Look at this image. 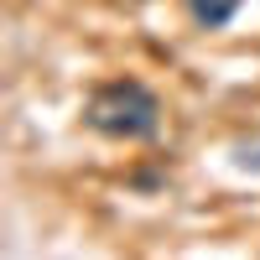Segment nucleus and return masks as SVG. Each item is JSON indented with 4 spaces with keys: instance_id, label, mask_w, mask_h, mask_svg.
<instances>
[{
    "instance_id": "f257e3e1",
    "label": "nucleus",
    "mask_w": 260,
    "mask_h": 260,
    "mask_svg": "<svg viewBox=\"0 0 260 260\" xmlns=\"http://www.w3.org/2000/svg\"><path fill=\"white\" fill-rule=\"evenodd\" d=\"M83 120L104 141H151L161 130V99L141 78H110L89 94Z\"/></svg>"
},
{
    "instance_id": "f03ea898",
    "label": "nucleus",
    "mask_w": 260,
    "mask_h": 260,
    "mask_svg": "<svg viewBox=\"0 0 260 260\" xmlns=\"http://www.w3.org/2000/svg\"><path fill=\"white\" fill-rule=\"evenodd\" d=\"M182 6H187V16H192L198 31H219V26H229V21L240 16L245 0H182Z\"/></svg>"
}]
</instances>
